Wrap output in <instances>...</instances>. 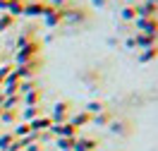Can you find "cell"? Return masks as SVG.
Returning a JSON list of instances; mask_svg holds the SVG:
<instances>
[{
	"instance_id": "obj_1",
	"label": "cell",
	"mask_w": 158,
	"mask_h": 151,
	"mask_svg": "<svg viewBox=\"0 0 158 151\" xmlns=\"http://www.w3.org/2000/svg\"><path fill=\"white\" fill-rule=\"evenodd\" d=\"M39 53H41V43H39V41H31V43H27V46H22V48L17 50V55H15V67L36 60Z\"/></svg>"
},
{
	"instance_id": "obj_2",
	"label": "cell",
	"mask_w": 158,
	"mask_h": 151,
	"mask_svg": "<svg viewBox=\"0 0 158 151\" xmlns=\"http://www.w3.org/2000/svg\"><path fill=\"white\" fill-rule=\"evenodd\" d=\"M134 27L139 34H158V17H137Z\"/></svg>"
},
{
	"instance_id": "obj_3",
	"label": "cell",
	"mask_w": 158,
	"mask_h": 151,
	"mask_svg": "<svg viewBox=\"0 0 158 151\" xmlns=\"http://www.w3.org/2000/svg\"><path fill=\"white\" fill-rule=\"evenodd\" d=\"M69 103H65V101H58L55 106H53V113H50V122L53 125H58V122H67L69 118Z\"/></svg>"
},
{
	"instance_id": "obj_4",
	"label": "cell",
	"mask_w": 158,
	"mask_h": 151,
	"mask_svg": "<svg viewBox=\"0 0 158 151\" xmlns=\"http://www.w3.org/2000/svg\"><path fill=\"white\" fill-rule=\"evenodd\" d=\"M46 2L43 0H27L24 2V17H43Z\"/></svg>"
},
{
	"instance_id": "obj_5",
	"label": "cell",
	"mask_w": 158,
	"mask_h": 151,
	"mask_svg": "<svg viewBox=\"0 0 158 151\" xmlns=\"http://www.w3.org/2000/svg\"><path fill=\"white\" fill-rule=\"evenodd\" d=\"M65 19V10H53V7H48L46 5V12H43V22H46V27H58L60 22Z\"/></svg>"
},
{
	"instance_id": "obj_6",
	"label": "cell",
	"mask_w": 158,
	"mask_h": 151,
	"mask_svg": "<svg viewBox=\"0 0 158 151\" xmlns=\"http://www.w3.org/2000/svg\"><path fill=\"white\" fill-rule=\"evenodd\" d=\"M134 43H137V50L151 48V46H158V34H134Z\"/></svg>"
},
{
	"instance_id": "obj_7",
	"label": "cell",
	"mask_w": 158,
	"mask_h": 151,
	"mask_svg": "<svg viewBox=\"0 0 158 151\" xmlns=\"http://www.w3.org/2000/svg\"><path fill=\"white\" fill-rule=\"evenodd\" d=\"M50 134L58 139V137H77V130L69 125V122H58V125H50Z\"/></svg>"
},
{
	"instance_id": "obj_8",
	"label": "cell",
	"mask_w": 158,
	"mask_h": 151,
	"mask_svg": "<svg viewBox=\"0 0 158 151\" xmlns=\"http://www.w3.org/2000/svg\"><path fill=\"white\" fill-rule=\"evenodd\" d=\"M67 122L74 127V130H81L84 125H89L91 122V115L86 111H79V113H69V118H67Z\"/></svg>"
},
{
	"instance_id": "obj_9",
	"label": "cell",
	"mask_w": 158,
	"mask_h": 151,
	"mask_svg": "<svg viewBox=\"0 0 158 151\" xmlns=\"http://www.w3.org/2000/svg\"><path fill=\"white\" fill-rule=\"evenodd\" d=\"M86 19V12L81 7H65V19L62 22H69V24H81Z\"/></svg>"
},
{
	"instance_id": "obj_10",
	"label": "cell",
	"mask_w": 158,
	"mask_h": 151,
	"mask_svg": "<svg viewBox=\"0 0 158 151\" xmlns=\"http://www.w3.org/2000/svg\"><path fill=\"white\" fill-rule=\"evenodd\" d=\"M36 70H39V62H36V60L27 62V65H17V67H15V72H17V77H19V79H31V77L36 74Z\"/></svg>"
},
{
	"instance_id": "obj_11",
	"label": "cell",
	"mask_w": 158,
	"mask_h": 151,
	"mask_svg": "<svg viewBox=\"0 0 158 151\" xmlns=\"http://www.w3.org/2000/svg\"><path fill=\"white\" fill-rule=\"evenodd\" d=\"M134 12H137V17H156L158 10H156V5H151V2H139V5H134Z\"/></svg>"
},
{
	"instance_id": "obj_12",
	"label": "cell",
	"mask_w": 158,
	"mask_h": 151,
	"mask_svg": "<svg viewBox=\"0 0 158 151\" xmlns=\"http://www.w3.org/2000/svg\"><path fill=\"white\" fill-rule=\"evenodd\" d=\"M94 149H96V139H81V137H77L74 146H72V151H94Z\"/></svg>"
},
{
	"instance_id": "obj_13",
	"label": "cell",
	"mask_w": 158,
	"mask_h": 151,
	"mask_svg": "<svg viewBox=\"0 0 158 151\" xmlns=\"http://www.w3.org/2000/svg\"><path fill=\"white\" fill-rule=\"evenodd\" d=\"M29 125H31V130H34V132H43V130H50V125H53V122H50V118L39 115V118H36V120H31Z\"/></svg>"
},
{
	"instance_id": "obj_14",
	"label": "cell",
	"mask_w": 158,
	"mask_h": 151,
	"mask_svg": "<svg viewBox=\"0 0 158 151\" xmlns=\"http://www.w3.org/2000/svg\"><path fill=\"white\" fill-rule=\"evenodd\" d=\"M39 115H41V108H39V106H27V108L22 111V120H24V122H31V120H36Z\"/></svg>"
},
{
	"instance_id": "obj_15",
	"label": "cell",
	"mask_w": 158,
	"mask_h": 151,
	"mask_svg": "<svg viewBox=\"0 0 158 151\" xmlns=\"http://www.w3.org/2000/svg\"><path fill=\"white\" fill-rule=\"evenodd\" d=\"M158 58V46H151V48H144L139 53V62H151Z\"/></svg>"
},
{
	"instance_id": "obj_16",
	"label": "cell",
	"mask_w": 158,
	"mask_h": 151,
	"mask_svg": "<svg viewBox=\"0 0 158 151\" xmlns=\"http://www.w3.org/2000/svg\"><path fill=\"white\" fill-rule=\"evenodd\" d=\"M31 132H34V130H31L29 122H22V125H17V127L12 130V137H15V139H22V137H29Z\"/></svg>"
},
{
	"instance_id": "obj_17",
	"label": "cell",
	"mask_w": 158,
	"mask_h": 151,
	"mask_svg": "<svg viewBox=\"0 0 158 151\" xmlns=\"http://www.w3.org/2000/svg\"><path fill=\"white\" fill-rule=\"evenodd\" d=\"M22 96H24V103H27V106H39L41 103V91H36V89L27 91V94H22Z\"/></svg>"
},
{
	"instance_id": "obj_18",
	"label": "cell",
	"mask_w": 158,
	"mask_h": 151,
	"mask_svg": "<svg viewBox=\"0 0 158 151\" xmlns=\"http://www.w3.org/2000/svg\"><path fill=\"white\" fill-rule=\"evenodd\" d=\"M74 141H77V137H58V139H55V144H58L62 151H72Z\"/></svg>"
},
{
	"instance_id": "obj_19",
	"label": "cell",
	"mask_w": 158,
	"mask_h": 151,
	"mask_svg": "<svg viewBox=\"0 0 158 151\" xmlns=\"http://www.w3.org/2000/svg\"><path fill=\"white\" fill-rule=\"evenodd\" d=\"M7 15H10V17L24 15V2H7Z\"/></svg>"
},
{
	"instance_id": "obj_20",
	"label": "cell",
	"mask_w": 158,
	"mask_h": 151,
	"mask_svg": "<svg viewBox=\"0 0 158 151\" xmlns=\"http://www.w3.org/2000/svg\"><path fill=\"white\" fill-rule=\"evenodd\" d=\"M106 111V108H103V103H101V101H89V103H86V113H89L91 118H94V115H98V113H103Z\"/></svg>"
},
{
	"instance_id": "obj_21",
	"label": "cell",
	"mask_w": 158,
	"mask_h": 151,
	"mask_svg": "<svg viewBox=\"0 0 158 151\" xmlns=\"http://www.w3.org/2000/svg\"><path fill=\"white\" fill-rule=\"evenodd\" d=\"M31 41H34V31H24L19 39L15 41V46H17V50H19L22 46H27V43H31Z\"/></svg>"
},
{
	"instance_id": "obj_22",
	"label": "cell",
	"mask_w": 158,
	"mask_h": 151,
	"mask_svg": "<svg viewBox=\"0 0 158 151\" xmlns=\"http://www.w3.org/2000/svg\"><path fill=\"white\" fill-rule=\"evenodd\" d=\"M12 22H15V17H10L7 12H0V34H2L5 29H10Z\"/></svg>"
},
{
	"instance_id": "obj_23",
	"label": "cell",
	"mask_w": 158,
	"mask_h": 151,
	"mask_svg": "<svg viewBox=\"0 0 158 151\" xmlns=\"http://www.w3.org/2000/svg\"><path fill=\"white\" fill-rule=\"evenodd\" d=\"M110 120H113V115H110L108 111H103V113H98V115H94V122H96V125H110Z\"/></svg>"
},
{
	"instance_id": "obj_24",
	"label": "cell",
	"mask_w": 158,
	"mask_h": 151,
	"mask_svg": "<svg viewBox=\"0 0 158 151\" xmlns=\"http://www.w3.org/2000/svg\"><path fill=\"white\" fill-rule=\"evenodd\" d=\"M12 141H15L12 132H5V134H0V151H7V146H10Z\"/></svg>"
},
{
	"instance_id": "obj_25",
	"label": "cell",
	"mask_w": 158,
	"mask_h": 151,
	"mask_svg": "<svg viewBox=\"0 0 158 151\" xmlns=\"http://www.w3.org/2000/svg\"><path fill=\"white\" fill-rule=\"evenodd\" d=\"M120 17L125 22H134L137 19V12H134V7H122V10H120Z\"/></svg>"
},
{
	"instance_id": "obj_26",
	"label": "cell",
	"mask_w": 158,
	"mask_h": 151,
	"mask_svg": "<svg viewBox=\"0 0 158 151\" xmlns=\"http://www.w3.org/2000/svg\"><path fill=\"white\" fill-rule=\"evenodd\" d=\"M12 70H15V67H12V62H2V65H0V86H2L5 77H7V74H10Z\"/></svg>"
},
{
	"instance_id": "obj_27",
	"label": "cell",
	"mask_w": 158,
	"mask_h": 151,
	"mask_svg": "<svg viewBox=\"0 0 158 151\" xmlns=\"http://www.w3.org/2000/svg\"><path fill=\"white\" fill-rule=\"evenodd\" d=\"M48 7H53V10H65V7H69V0H50Z\"/></svg>"
},
{
	"instance_id": "obj_28",
	"label": "cell",
	"mask_w": 158,
	"mask_h": 151,
	"mask_svg": "<svg viewBox=\"0 0 158 151\" xmlns=\"http://www.w3.org/2000/svg\"><path fill=\"white\" fill-rule=\"evenodd\" d=\"M15 118H17V113H15V111H5V108H2V115H0V120H2V122H15Z\"/></svg>"
},
{
	"instance_id": "obj_29",
	"label": "cell",
	"mask_w": 158,
	"mask_h": 151,
	"mask_svg": "<svg viewBox=\"0 0 158 151\" xmlns=\"http://www.w3.org/2000/svg\"><path fill=\"white\" fill-rule=\"evenodd\" d=\"M125 48H129V50H137V43H134V36H127V39H125Z\"/></svg>"
},
{
	"instance_id": "obj_30",
	"label": "cell",
	"mask_w": 158,
	"mask_h": 151,
	"mask_svg": "<svg viewBox=\"0 0 158 151\" xmlns=\"http://www.w3.org/2000/svg\"><path fill=\"white\" fill-rule=\"evenodd\" d=\"M110 130L115 132V134H120V132L125 130V127H122V125H120V122H113V125H110Z\"/></svg>"
},
{
	"instance_id": "obj_31",
	"label": "cell",
	"mask_w": 158,
	"mask_h": 151,
	"mask_svg": "<svg viewBox=\"0 0 158 151\" xmlns=\"http://www.w3.org/2000/svg\"><path fill=\"white\" fill-rule=\"evenodd\" d=\"M91 2H94L96 7H106V5H108V0H91Z\"/></svg>"
},
{
	"instance_id": "obj_32",
	"label": "cell",
	"mask_w": 158,
	"mask_h": 151,
	"mask_svg": "<svg viewBox=\"0 0 158 151\" xmlns=\"http://www.w3.org/2000/svg\"><path fill=\"white\" fill-rule=\"evenodd\" d=\"M0 12H7V0H0Z\"/></svg>"
},
{
	"instance_id": "obj_33",
	"label": "cell",
	"mask_w": 158,
	"mask_h": 151,
	"mask_svg": "<svg viewBox=\"0 0 158 151\" xmlns=\"http://www.w3.org/2000/svg\"><path fill=\"white\" fill-rule=\"evenodd\" d=\"M2 103H5V94L0 91V108H2Z\"/></svg>"
},
{
	"instance_id": "obj_34",
	"label": "cell",
	"mask_w": 158,
	"mask_h": 151,
	"mask_svg": "<svg viewBox=\"0 0 158 151\" xmlns=\"http://www.w3.org/2000/svg\"><path fill=\"white\" fill-rule=\"evenodd\" d=\"M7 2H27V0H7Z\"/></svg>"
},
{
	"instance_id": "obj_35",
	"label": "cell",
	"mask_w": 158,
	"mask_h": 151,
	"mask_svg": "<svg viewBox=\"0 0 158 151\" xmlns=\"http://www.w3.org/2000/svg\"><path fill=\"white\" fill-rule=\"evenodd\" d=\"M146 2H151V5H158V0H146Z\"/></svg>"
},
{
	"instance_id": "obj_36",
	"label": "cell",
	"mask_w": 158,
	"mask_h": 151,
	"mask_svg": "<svg viewBox=\"0 0 158 151\" xmlns=\"http://www.w3.org/2000/svg\"><path fill=\"white\" fill-rule=\"evenodd\" d=\"M0 115H2V108H0Z\"/></svg>"
},
{
	"instance_id": "obj_37",
	"label": "cell",
	"mask_w": 158,
	"mask_h": 151,
	"mask_svg": "<svg viewBox=\"0 0 158 151\" xmlns=\"http://www.w3.org/2000/svg\"><path fill=\"white\" fill-rule=\"evenodd\" d=\"M0 65H2V58H0Z\"/></svg>"
},
{
	"instance_id": "obj_38",
	"label": "cell",
	"mask_w": 158,
	"mask_h": 151,
	"mask_svg": "<svg viewBox=\"0 0 158 151\" xmlns=\"http://www.w3.org/2000/svg\"><path fill=\"white\" fill-rule=\"evenodd\" d=\"M156 10H158V5H156Z\"/></svg>"
}]
</instances>
